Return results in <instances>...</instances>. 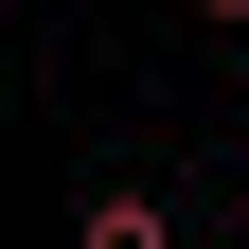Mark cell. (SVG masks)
<instances>
[{"mask_svg":"<svg viewBox=\"0 0 249 249\" xmlns=\"http://www.w3.org/2000/svg\"><path fill=\"white\" fill-rule=\"evenodd\" d=\"M71 249H178V213H160V196H142V178H107V196H89V213H71Z\"/></svg>","mask_w":249,"mask_h":249,"instance_id":"1","label":"cell"},{"mask_svg":"<svg viewBox=\"0 0 249 249\" xmlns=\"http://www.w3.org/2000/svg\"><path fill=\"white\" fill-rule=\"evenodd\" d=\"M196 18H249V0H196Z\"/></svg>","mask_w":249,"mask_h":249,"instance_id":"2","label":"cell"},{"mask_svg":"<svg viewBox=\"0 0 249 249\" xmlns=\"http://www.w3.org/2000/svg\"><path fill=\"white\" fill-rule=\"evenodd\" d=\"M196 249H231V231H196Z\"/></svg>","mask_w":249,"mask_h":249,"instance_id":"3","label":"cell"}]
</instances>
